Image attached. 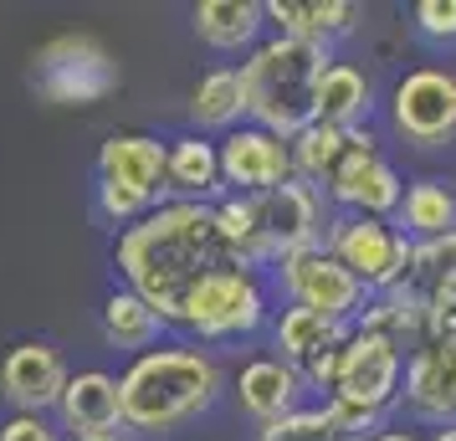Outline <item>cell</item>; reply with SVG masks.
I'll return each mask as SVG.
<instances>
[{
  "instance_id": "obj_1",
  "label": "cell",
  "mask_w": 456,
  "mask_h": 441,
  "mask_svg": "<svg viewBox=\"0 0 456 441\" xmlns=\"http://www.w3.org/2000/svg\"><path fill=\"white\" fill-rule=\"evenodd\" d=\"M221 262H231V257L216 232V206H200V200H165L113 241V273L169 329L180 323V308L195 293V282L216 273Z\"/></svg>"
},
{
  "instance_id": "obj_2",
  "label": "cell",
  "mask_w": 456,
  "mask_h": 441,
  "mask_svg": "<svg viewBox=\"0 0 456 441\" xmlns=\"http://www.w3.org/2000/svg\"><path fill=\"white\" fill-rule=\"evenodd\" d=\"M118 390H124V431L169 437V431H185L190 421H200L221 400L226 370L210 349L175 339V344H154L128 359Z\"/></svg>"
},
{
  "instance_id": "obj_3",
  "label": "cell",
  "mask_w": 456,
  "mask_h": 441,
  "mask_svg": "<svg viewBox=\"0 0 456 441\" xmlns=\"http://www.w3.org/2000/svg\"><path fill=\"white\" fill-rule=\"evenodd\" d=\"M329 62V46L267 31V42L236 62L241 87H247V124L272 128L282 139H297L308 124H318V83H323Z\"/></svg>"
},
{
  "instance_id": "obj_4",
  "label": "cell",
  "mask_w": 456,
  "mask_h": 441,
  "mask_svg": "<svg viewBox=\"0 0 456 441\" xmlns=\"http://www.w3.org/2000/svg\"><path fill=\"white\" fill-rule=\"evenodd\" d=\"M277 318V293H272V277L241 262H221L216 273H206L195 282V293L180 308V334L200 349L216 344H251L262 339Z\"/></svg>"
},
{
  "instance_id": "obj_5",
  "label": "cell",
  "mask_w": 456,
  "mask_h": 441,
  "mask_svg": "<svg viewBox=\"0 0 456 441\" xmlns=\"http://www.w3.org/2000/svg\"><path fill=\"white\" fill-rule=\"evenodd\" d=\"M165 159L169 144L159 134H144V128L108 134L98 144V159H93V210H98V221L113 226V232H128L149 210L165 206L169 200Z\"/></svg>"
},
{
  "instance_id": "obj_6",
  "label": "cell",
  "mask_w": 456,
  "mask_h": 441,
  "mask_svg": "<svg viewBox=\"0 0 456 441\" xmlns=\"http://www.w3.org/2000/svg\"><path fill=\"white\" fill-rule=\"evenodd\" d=\"M323 241L370 288V298L395 293V288H415V277H420V241H411L395 221H379V216H333Z\"/></svg>"
},
{
  "instance_id": "obj_7",
  "label": "cell",
  "mask_w": 456,
  "mask_h": 441,
  "mask_svg": "<svg viewBox=\"0 0 456 441\" xmlns=\"http://www.w3.org/2000/svg\"><path fill=\"white\" fill-rule=\"evenodd\" d=\"M31 83H37V93H42L46 103H57V108H93L118 93L124 72H118V57L98 37L62 31V37H52L37 52Z\"/></svg>"
},
{
  "instance_id": "obj_8",
  "label": "cell",
  "mask_w": 456,
  "mask_h": 441,
  "mask_svg": "<svg viewBox=\"0 0 456 441\" xmlns=\"http://www.w3.org/2000/svg\"><path fill=\"white\" fill-rule=\"evenodd\" d=\"M405 185L411 180L395 169L379 128L370 124V128H349L344 159L333 165L329 185H323V200L333 206V216H379V221H395V210L405 200Z\"/></svg>"
},
{
  "instance_id": "obj_9",
  "label": "cell",
  "mask_w": 456,
  "mask_h": 441,
  "mask_svg": "<svg viewBox=\"0 0 456 441\" xmlns=\"http://www.w3.org/2000/svg\"><path fill=\"white\" fill-rule=\"evenodd\" d=\"M267 277H272V293L282 298V303L313 308V314L333 318V323H349V329H354V318L364 314V303H370V288L329 252V241L288 252Z\"/></svg>"
},
{
  "instance_id": "obj_10",
  "label": "cell",
  "mask_w": 456,
  "mask_h": 441,
  "mask_svg": "<svg viewBox=\"0 0 456 441\" xmlns=\"http://www.w3.org/2000/svg\"><path fill=\"white\" fill-rule=\"evenodd\" d=\"M385 124L411 149L456 144V72L452 67H411L385 93Z\"/></svg>"
},
{
  "instance_id": "obj_11",
  "label": "cell",
  "mask_w": 456,
  "mask_h": 441,
  "mask_svg": "<svg viewBox=\"0 0 456 441\" xmlns=\"http://www.w3.org/2000/svg\"><path fill=\"white\" fill-rule=\"evenodd\" d=\"M405 364H411V355L400 344L370 334V329H349L344 349H338V385L329 400H344V405H359V411L390 421L405 400Z\"/></svg>"
},
{
  "instance_id": "obj_12",
  "label": "cell",
  "mask_w": 456,
  "mask_h": 441,
  "mask_svg": "<svg viewBox=\"0 0 456 441\" xmlns=\"http://www.w3.org/2000/svg\"><path fill=\"white\" fill-rule=\"evenodd\" d=\"M251 206H256V232H262V247H267L272 267L288 252L318 247L333 221V206L323 200V190H313L308 180H288V185L267 190V195H251Z\"/></svg>"
},
{
  "instance_id": "obj_13",
  "label": "cell",
  "mask_w": 456,
  "mask_h": 441,
  "mask_svg": "<svg viewBox=\"0 0 456 441\" xmlns=\"http://www.w3.org/2000/svg\"><path fill=\"white\" fill-rule=\"evenodd\" d=\"M67 380L72 370L62 349L46 339H21L0 359V396L11 400V411H26V416H57Z\"/></svg>"
},
{
  "instance_id": "obj_14",
  "label": "cell",
  "mask_w": 456,
  "mask_h": 441,
  "mask_svg": "<svg viewBox=\"0 0 456 441\" xmlns=\"http://www.w3.org/2000/svg\"><path fill=\"white\" fill-rule=\"evenodd\" d=\"M221 180H226V195H267V190L297 180L292 175V139L256 124L231 128L221 139Z\"/></svg>"
},
{
  "instance_id": "obj_15",
  "label": "cell",
  "mask_w": 456,
  "mask_h": 441,
  "mask_svg": "<svg viewBox=\"0 0 456 441\" xmlns=\"http://www.w3.org/2000/svg\"><path fill=\"white\" fill-rule=\"evenodd\" d=\"M231 396H236V405H241V416L256 421V426H272V421L292 416V411H303L308 405V380L292 370L288 359H277L267 349V355H251L241 359V370L231 375Z\"/></svg>"
},
{
  "instance_id": "obj_16",
  "label": "cell",
  "mask_w": 456,
  "mask_h": 441,
  "mask_svg": "<svg viewBox=\"0 0 456 441\" xmlns=\"http://www.w3.org/2000/svg\"><path fill=\"white\" fill-rule=\"evenodd\" d=\"M420 426H452L456 421V339H426L405 364V400Z\"/></svg>"
},
{
  "instance_id": "obj_17",
  "label": "cell",
  "mask_w": 456,
  "mask_h": 441,
  "mask_svg": "<svg viewBox=\"0 0 456 441\" xmlns=\"http://www.w3.org/2000/svg\"><path fill=\"white\" fill-rule=\"evenodd\" d=\"M165 144H169V159H165L169 200L216 206L226 195V180H221V139L195 134V128H180V134H169Z\"/></svg>"
},
{
  "instance_id": "obj_18",
  "label": "cell",
  "mask_w": 456,
  "mask_h": 441,
  "mask_svg": "<svg viewBox=\"0 0 456 441\" xmlns=\"http://www.w3.org/2000/svg\"><path fill=\"white\" fill-rule=\"evenodd\" d=\"M262 11H267V31L329 46V52L364 21V5H354V0H262Z\"/></svg>"
},
{
  "instance_id": "obj_19",
  "label": "cell",
  "mask_w": 456,
  "mask_h": 441,
  "mask_svg": "<svg viewBox=\"0 0 456 441\" xmlns=\"http://www.w3.org/2000/svg\"><path fill=\"white\" fill-rule=\"evenodd\" d=\"M57 426L72 441L98 437V431H124V390H118V375H108V370H77L62 390Z\"/></svg>"
},
{
  "instance_id": "obj_20",
  "label": "cell",
  "mask_w": 456,
  "mask_h": 441,
  "mask_svg": "<svg viewBox=\"0 0 456 441\" xmlns=\"http://www.w3.org/2000/svg\"><path fill=\"white\" fill-rule=\"evenodd\" d=\"M190 26L200 46L221 52V57H251L267 42V11L262 0H200L190 11Z\"/></svg>"
},
{
  "instance_id": "obj_21",
  "label": "cell",
  "mask_w": 456,
  "mask_h": 441,
  "mask_svg": "<svg viewBox=\"0 0 456 441\" xmlns=\"http://www.w3.org/2000/svg\"><path fill=\"white\" fill-rule=\"evenodd\" d=\"M344 339H349V323H333V318L313 314V308H292V303L277 308V318H272V329H267L272 355L288 359L297 375L308 370L313 359H323L329 349H338Z\"/></svg>"
},
{
  "instance_id": "obj_22",
  "label": "cell",
  "mask_w": 456,
  "mask_h": 441,
  "mask_svg": "<svg viewBox=\"0 0 456 441\" xmlns=\"http://www.w3.org/2000/svg\"><path fill=\"white\" fill-rule=\"evenodd\" d=\"M185 118L195 134L226 139L231 128L247 124V87H241V67H210L195 78L185 98Z\"/></svg>"
},
{
  "instance_id": "obj_23",
  "label": "cell",
  "mask_w": 456,
  "mask_h": 441,
  "mask_svg": "<svg viewBox=\"0 0 456 441\" xmlns=\"http://www.w3.org/2000/svg\"><path fill=\"white\" fill-rule=\"evenodd\" d=\"M374 103H379V93H374L370 72H364L359 62H349V57H333L329 72H323V83H318V124L370 128Z\"/></svg>"
},
{
  "instance_id": "obj_24",
  "label": "cell",
  "mask_w": 456,
  "mask_h": 441,
  "mask_svg": "<svg viewBox=\"0 0 456 441\" xmlns=\"http://www.w3.org/2000/svg\"><path fill=\"white\" fill-rule=\"evenodd\" d=\"M395 226L411 241H420V247L452 236L456 232V180H446V175H415L405 185L400 210H395Z\"/></svg>"
},
{
  "instance_id": "obj_25",
  "label": "cell",
  "mask_w": 456,
  "mask_h": 441,
  "mask_svg": "<svg viewBox=\"0 0 456 441\" xmlns=\"http://www.w3.org/2000/svg\"><path fill=\"white\" fill-rule=\"evenodd\" d=\"M98 329H103V344L108 349H128V355H144L159 344L169 323L154 308H149L144 298L134 293V288H113L103 298V308H98Z\"/></svg>"
},
{
  "instance_id": "obj_26",
  "label": "cell",
  "mask_w": 456,
  "mask_h": 441,
  "mask_svg": "<svg viewBox=\"0 0 456 441\" xmlns=\"http://www.w3.org/2000/svg\"><path fill=\"white\" fill-rule=\"evenodd\" d=\"M344 144H349V128H329V124H308L297 139H292V175L308 180L313 190L329 185L333 165L344 159Z\"/></svg>"
},
{
  "instance_id": "obj_27",
  "label": "cell",
  "mask_w": 456,
  "mask_h": 441,
  "mask_svg": "<svg viewBox=\"0 0 456 441\" xmlns=\"http://www.w3.org/2000/svg\"><path fill=\"white\" fill-rule=\"evenodd\" d=\"M256 441H338V426H333L329 405H303L272 426H256Z\"/></svg>"
},
{
  "instance_id": "obj_28",
  "label": "cell",
  "mask_w": 456,
  "mask_h": 441,
  "mask_svg": "<svg viewBox=\"0 0 456 441\" xmlns=\"http://www.w3.org/2000/svg\"><path fill=\"white\" fill-rule=\"evenodd\" d=\"M411 26L431 46H456V0H415Z\"/></svg>"
},
{
  "instance_id": "obj_29",
  "label": "cell",
  "mask_w": 456,
  "mask_h": 441,
  "mask_svg": "<svg viewBox=\"0 0 456 441\" xmlns=\"http://www.w3.org/2000/svg\"><path fill=\"white\" fill-rule=\"evenodd\" d=\"M431 282H456V232L431 241V247H420V277H415L411 293H426Z\"/></svg>"
},
{
  "instance_id": "obj_30",
  "label": "cell",
  "mask_w": 456,
  "mask_h": 441,
  "mask_svg": "<svg viewBox=\"0 0 456 441\" xmlns=\"http://www.w3.org/2000/svg\"><path fill=\"white\" fill-rule=\"evenodd\" d=\"M0 441H72L57 426V416H26V411H11L0 421Z\"/></svg>"
},
{
  "instance_id": "obj_31",
  "label": "cell",
  "mask_w": 456,
  "mask_h": 441,
  "mask_svg": "<svg viewBox=\"0 0 456 441\" xmlns=\"http://www.w3.org/2000/svg\"><path fill=\"white\" fill-rule=\"evenodd\" d=\"M374 441H431V437H415L411 426H390V431H379Z\"/></svg>"
},
{
  "instance_id": "obj_32",
  "label": "cell",
  "mask_w": 456,
  "mask_h": 441,
  "mask_svg": "<svg viewBox=\"0 0 456 441\" xmlns=\"http://www.w3.org/2000/svg\"><path fill=\"white\" fill-rule=\"evenodd\" d=\"M83 441H128V431H98V437H83Z\"/></svg>"
},
{
  "instance_id": "obj_33",
  "label": "cell",
  "mask_w": 456,
  "mask_h": 441,
  "mask_svg": "<svg viewBox=\"0 0 456 441\" xmlns=\"http://www.w3.org/2000/svg\"><path fill=\"white\" fill-rule=\"evenodd\" d=\"M431 441H456V421L452 426H441V431H431Z\"/></svg>"
},
{
  "instance_id": "obj_34",
  "label": "cell",
  "mask_w": 456,
  "mask_h": 441,
  "mask_svg": "<svg viewBox=\"0 0 456 441\" xmlns=\"http://www.w3.org/2000/svg\"><path fill=\"white\" fill-rule=\"evenodd\" d=\"M338 441H374V437H338Z\"/></svg>"
}]
</instances>
